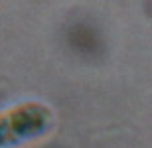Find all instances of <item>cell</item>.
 <instances>
[{
	"label": "cell",
	"mask_w": 152,
	"mask_h": 148,
	"mask_svg": "<svg viewBox=\"0 0 152 148\" xmlns=\"http://www.w3.org/2000/svg\"><path fill=\"white\" fill-rule=\"evenodd\" d=\"M56 114L42 101H22L0 111V148H18L48 136Z\"/></svg>",
	"instance_id": "6da1fadb"
}]
</instances>
